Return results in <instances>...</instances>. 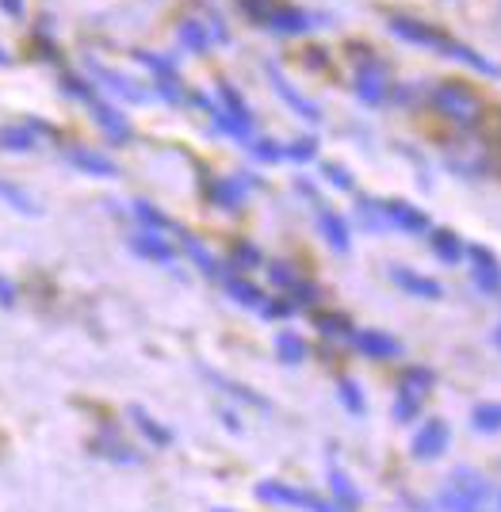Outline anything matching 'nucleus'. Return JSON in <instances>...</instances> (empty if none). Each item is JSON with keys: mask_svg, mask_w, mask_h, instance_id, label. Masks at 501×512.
Returning <instances> with one entry per match:
<instances>
[{"mask_svg": "<svg viewBox=\"0 0 501 512\" xmlns=\"http://www.w3.org/2000/svg\"><path fill=\"white\" fill-rule=\"evenodd\" d=\"M417 512H494V490L479 470L456 467L440 486L436 501L421 505Z\"/></svg>", "mask_w": 501, "mask_h": 512, "instance_id": "1", "label": "nucleus"}, {"mask_svg": "<svg viewBox=\"0 0 501 512\" xmlns=\"http://www.w3.org/2000/svg\"><path fill=\"white\" fill-rule=\"evenodd\" d=\"M391 31L398 35V39H406V43L429 46V50H440V54H448V58H456V62L475 65L479 73L501 77L498 65L486 62L479 50H471V46H463V43H456V39H448L444 31H436V27H429V23H417V20H402V16H394V20H391Z\"/></svg>", "mask_w": 501, "mask_h": 512, "instance_id": "2", "label": "nucleus"}, {"mask_svg": "<svg viewBox=\"0 0 501 512\" xmlns=\"http://www.w3.org/2000/svg\"><path fill=\"white\" fill-rule=\"evenodd\" d=\"M433 107L448 119L456 123L459 130H475L486 119V104L482 96L471 85H459V81H444V85L433 88Z\"/></svg>", "mask_w": 501, "mask_h": 512, "instance_id": "3", "label": "nucleus"}, {"mask_svg": "<svg viewBox=\"0 0 501 512\" xmlns=\"http://www.w3.org/2000/svg\"><path fill=\"white\" fill-rule=\"evenodd\" d=\"M360 218H368V226H394L402 234H429V214L417 211L414 203L402 199H360Z\"/></svg>", "mask_w": 501, "mask_h": 512, "instance_id": "4", "label": "nucleus"}, {"mask_svg": "<svg viewBox=\"0 0 501 512\" xmlns=\"http://www.w3.org/2000/svg\"><path fill=\"white\" fill-rule=\"evenodd\" d=\"M257 501L264 505H280V509H303V512H352L337 501H326L318 493L303 490V486H291V482H257Z\"/></svg>", "mask_w": 501, "mask_h": 512, "instance_id": "5", "label": "nucleus"}, {"mask_svg": "<svg viewBox=\"0 0 501 512\" xmlns=\"http://www.w3.org/2000/svg\"><path fill=\"white\" fill-rule=\"evenodd\" d=\"M429 386H433V371L429 367H410L402 371V383H398V398H394V421H414L425 398H429Z\"/></svg>", "mask_w": 501, "mask_h": 512, "instance_id": "6", "label": "nucleus"}, {"mask_svg": "<svg viewBox=\"0 0 501 512\" xmlns=\"http://www.w3.org/2000/svg\"><path fill=\"white\" fill-rule=\"evenodd\" d=\"M226 291H230V299H238L241 306L257 310V314H264V318H284V314H291V310H295L291 302L268 299L261 287H253L249 279H241V276H226Z\"/></svg>", "mask_w": 501, "mask_h": 512, "instance_id": "7", "label": "nucleus"}, {"mask_svg": "<svg viewBox=\"0 0 501 512\" xmlns=\"http://www.w3.org/2000/svg\"><path fill=\"white\" fill-rule=\"evenodd\" d=\"M387 88H391L387 69L375 62V58H364L360 69H356V96H360L364 104H383V100H387Z\"/></svg>", "mask_w": 501, "mask_h": 512, "instance_id": "8", "label": "nucleus"}, {"mask_svg": "<svg viewBox=\"0 0 501 512\" xmlns=\"http://www.w3.org/2000/svg\"><path fill=\"white\" fill-rule=\"evenodd\" d=\"M448 440H452L448 425H444L440 417H433V421H425V425L414 432L410 451H414V459H440V455L448 451Z\"/></svg>", "mask_w": 501, "mask_h": 512, "instance_id": "9", "label": "nucleus"}, {"mask_svg": "<svg viewBox=\"0 0 501 512\" xmlns=\"http://www.w3.org/2000/svg\"><path fill=\"white\" fill-rule=\"evenodd\" d=\"M467 260H471V279L479 283L486 295H498V291H501V264H498V256L490 253L486 245H471V249H467Z\"/></svg>", "mask_w": 501, "mask_h": 512, "instance_id": "10", "label": "nucleus"}, {"mask_svg": "<svg viewBox=\"0 0 501 512\" xmlns=\"http://www.w3.org/2000/svg\"><path fill=\"white\" fill-rule=\"evenodd\" d=\"M364 356H371V360H394L398 352H402V344L394 341L391 333H379V329H360V333H352L349 337Z\"/></svg>", "mask_w": 501, "mask_h": 512, "instance_id": "11", "label": "nucleus"}, {"mask_svg": "<svg viewBox=\"0 0 501 512\" xmlns=\"http://www.w3.org/2000/svg\"><path fill=\"white\" fill-rule=\"evenodd\" d=\"M39 138H43V130L35 127V123H8V127H0V150L31 153L39 146Z\"/></svg>", "mask_w": 501, "mask_h": 512, "instance_id": "12", "label": "nucleus"}, {"mask_svg": "<svg viewBox=\"0 0 501 512\" xmlns=\"http://www.w3.org/2000/svg\"><path fill=\"white\" fill-rule=\"evenodd\" d=\"M85 104L96 111V123L104 127V134H108L111 142H127V138H131V123H127V119H123L115 107H108L100 96H92V100H85Z\"/></svg>", "mask_w": 501, "mask_h": 512, "instance_id": "13", "label": "nucleus"}, {"mask_svg": "<svg viewBox=\"0 0 501 512\" xmlns=\"http://www.w3.org/2000/svg\"><path fill=\"white\" fill-rule=\"evenodd\" d=\"M391 279L402 287V291H410V295H417V299H440L444 295V287L436 283V279H425L417 276V272H410V268H402V264H394L391 268Z\"/></svg>", "mask_w": 501, "mask_h": 512, "instance_id": "14", "label": "nucleus"}, {"mask_svg": "<svg viewBox=\"0 0 501 512\" xmlns=\"http://www.w3.org/2000/svg\"><path fill=\"white\" fill-rule=\"evenodd\" d=\"M253 188V180L249 176H234V180H215L211 184V199H215L218 207H226V211H234L245 203V195Z\"/></svg>", "mask_w": 501, "mask_h": 512, "instance_id": "15", "label": "nucleus"}, {"mask_svg": "<svg viewBox=\"0 0 501 512\" xmlns=\"http://www.w3.org/2000/svg\"><path fill=\"white\" fill-rule=\"evenodd\" d=\"M318 230H322V237H326L337 253H349V226H345V218L337 211L318 207Z\"/></svg>", "mask_w": 501, "mask_h": 512, "instance_id": "16", "label": "nucleus"}, {"mask_svg": "<svg viewBox=\"0 0 501 512\" xmlns=\"http://www.w3.org/2000/svg\"><path fill=\"white\" fill-rule=\"evenodd\" d=\"M268 77H272V85H276V92H280V96H284L287 104L295 107L299 115H306L310 123H318V119H322V115H318V107L310 104V100H303V96H299V92H295V88H291V85L284 81V77H280V69H272V65H268Z\"/></svg>", "mask_w": 501, "mask_h": 512, "instance_id": "17", "label": "nucleus"}, {"mask_svg": "<svg viewBox=\"0 0 501 512\" xmlns=\"http://www.w3.org/2000/svg\"><path fill=\"white\" fill-rule=\"evenodd\" d=\"M471 428H475L479 436L501 432V402H479V406L471 409Z\"/></svg>", "mask_w": 501, "mask_h": 512, "instance_id": "18", "label": "nucleus"}, {"mask_svg": "<svg viewBox=\"0 0 501 512\" xmlns=\"http://www.w3.org/2000/svg\"><path fill=\"white\" fill-rule=\"evenodd\" d=\"M131 245H134V253L138 256L157 260V264H169V260H173V245H169V241H161L157 234H138Z\"/></svg>", "mask_w": 501, "mask_h": 512, "instance_id": "19", "label": "nucleus"}, {"mask_svg": "<svg viewBox=\"0 0 501 512\" xmlns=\"http://www.w3.org/2000/svg\"><path fill=\"white\" fill-rule=\"evenodd\" d=\"M329 486H333V501L345 505V509H356L360 505V493L352 486V478L341 467H329Z\"/></svg>", "mask_w": 501, "mask_h": 512, "instance_id": "20", "label": "nucleus"}, {"mask_svg": "<svg viewBox=\"0 0 501 512\" xmlns=\"http://www.w3.org/2000/svg\"><path fill=\"white\" fill-rule=\"evenodd\" d=\"M433 253L444 264H459L463 260V237L452 234V230H433Z\"/></svg>", "mask_w": 501, "mask_h": 512, "instance_id": "21", "label": "nucleus"}, {"mask_svg": "<svg viewBox=\"0 0 501 512\" xmlns=\"http://www.w3.org/2000/svg\"><path fill=\"white\" fill-rule=\"evenodd\" d=\"M131 417H134V425H138V432H142V436H150V440L157 444V448L173 444V432H169V428H161V421H153V417L146 413V409L134 406V409H131Z\"/></svg>", "mask_w": 501, "mask_h": 512, "instance_id": "22", "label": "nucleus"}, {"mask_svg": "<svg viewBox=\"0 0 501 512\" xmlns=\"http://www.w3.org/2000/svg\"><path fill=\"white\" fill-rule=\"evenodd\" d=\"M264 20H268L272 31H284V35H299V31H306V23H310L303 12H291V8H276V12H268Z\"/></svg>", "mask_w": 501, "mask_h": 512, "instance_id": "23", "label": "nucleus"}, {"mask_svg": "<svg viewBox=\"0 0 501 512\" xmlns=\"http://www.w3.org/2000/svg\"><path fill=\"white\" fill-rule=\"evenodd\" d=\"M69 161H73L77 169L92 172V176H115V172H119L108 157H100V153H92V150H73L69 153Z\"/></svg>", "mask_w": 501, "mask_h": 512, "instance_id": "24", "label": "nucleus"}, {"mask_svg": "<svg viewBox=\"0 0 501 512\" xmlns=\"http://www.w3.org/2000/svg\"><path fill=\"white\" fill-rule=\"evenodd\" d=\"M276 356H280L287 367H295V363L306 360V341L299 333H280V337H276Z\"/></svg>", "mask_w": 501, "mask_h": 512, "instance_id": "25", "label": "nucleus"}, {"mask_svg": "<svg viewBox=\"0 0 501 512\" xmlns=\"http://www.w3.org/2000/svg\"><path fill=\"white\" fill-rule=\"evenodd\" d=\"M184 245H188V253H192V260H196V264L203 268V272H207V276H222V272H218V260H215L211 253H207L203 245H196L192 237H184Z\"/></svg>", "mask_w": 501, "mask_h": 512, "instance_id": "26", "label": "nucleus"}, {"mask_svg": "<svg viewBox=\"0 0 501 512\" xmlns=\"http://www.w3.org/2000/svg\"><path fill=\"white\" fill-rule=\"evenodd\" d=\"M134 214H138L146 226H153V230H176L173 222H169L165 214H157V207H150V203H134Z\"/></svg>", "mask_w": 501, "mask_h": 512, "instance_id": "27", "label": "nucleus"}, {"mask_svg": "<svg viewBox=\"0 0 501 512\" xmlns=\"http://www.w3.org/2000/svg\"><path fill=\"white\" fill-rule=\"evenodd\" d=\"M318 329H322L326 337H352V333H356L349 321L337 318V314H322V318H318Z\"/></svg>", "mask_w": 501, "mask_h": 512, "instance_id": "28", "label": "nucleus"}, {"mask_svg": "<svg viewBox=\"0 0 501 512\" xmlns=\"http://www.w3.org/2000/svg\"><path fill=\"white\" fill-rule=\"evenodd\" d=\"M337 390H341V402H345V406H349L356 417L368 409V406H364V398H360V386L352 383V379H341V386H337Z\"/></svg>", "mask_w": 501, "mask_h": 512, "instance_id": "29", "label": "nucleus"}, {"mask_svg": "<svg viewBox=\"0 0 501 512\" xmlns=\"http://www.w3.org/2000/svg\"><path fill=\"white\" fill-rule=\"evenodd\" d=\"M0 195L12 203V207H23V214H39V207H35V199L31 195H23L20 188H8V184H0Z\"/></svg>", "mask_w": 501, "mask_h": 512, "instance_id": "30", "label": "nucleus"}, {"mask_svg": "<svg viewBox=\"0 0 501 512\" xmlns=\"http://www.w3.org/2000/svg\"><path fill=\"white\" fill-rule=\"evenodd\" d=\"M314 150H318V142H314V138H299V142L284 146V157H291V161H310Z\"/></svg>", "mask_w": 501, "mask_h": 512, "instance_id": "31", "label": "nucleus"}, {"mask_svg": "<svg viewBox=\"0 0 501 512\" xmlns=\"http://www.w3.org/2000/svg\"><path fill=\"white\" fill-rule=\"evenodd\" d=\"M253 153H257L261 161H284V146H276V142H268V138H257V142H253Z\"/></svg>", "mask_w": 501, "mask_h": 512, "instance_id": "32", "label": "nucleus"}, {"mask_svg": "<svg viewBox=\"0 0 501 512\" xmlns=\"http://www.w3.org/2000/svg\"><path fill=\"white\" fill-rule=\"evenodd\" d=\"M326 176L337 184V188H352V180H349V172L345 169H337V165H326Z\"/></svg>", "mask_w": 501, "mask_h": 512, "instance_id": "33", "label": "nucleus"}, {"mask_svg": "<svg viewBox=\"0 0 501 512\" xmlns=\"http://www.w3.org/2000/svg\"><path fill=\"white\" fill-rule=\"evenodd\" d=\"M238 260H245V264H257V260H261V253H257L253 245H241V249H238Z\"/></svg>", "mask_w": 501, "mask_h": 512, "instance_id": "34", "label": "nucleus"}, {"mask_svg": "<svg viewBox=\"0 0 501 512\" xmlns=\"http://www.w3.org/2000/svg\"><path fill=\"white\" fill-rule=\"evenodd\" d=\"M12 302H16V295H12V291H8V283L0 279V306H12Z\"/></svg>", "mask_w": 501, "mask_h": 512, "instance_id": "35", "label": "nucleus"}, {"mask_svg": "<svg viewBox=\"0 0 501 512\" xmlns=\"http://www.w3.org/2000/svg\"><path fill=\"white\" fill-rule=\"evenodd\" d=\"M0 4H4L8 12H16V16H20V12H23V4H20V0H0Z\"/></svg>", "mask_w": 501, "mask_h": 512, "instance_id": "36", "label": "nucleus"}, {"mask_svg": "<svg viewBox=\"0 0 501 512\" xmlns=\"http://www.w3.org/2000/svg\"><path fill=\"white\" fill-rule=\"evenodd\" d=\"M494 512H501V493L494 497Z\"/></svg>", "mask_w": 501, "mask_h": 512, "instance_id": "37", "label": "nucleus"}, {"mask_svg": "<svg viewBox=\"0 0 501 512\" xmlns=\"http://www.w3.org/2000/svg\"><path fill=\"white\" fill-rule=\"evenodd\" d=\"M211 512H234V509H211Z\"/></svg>", "mask_w": 501, "mask_h": 512, "instance_id": "38", "label": "nucleus"}, {"mask_svg": "<svg viewBox=\"0 0 501 512\" xmlns=\"http://www.w3.org/2000/svg\"><path fill=\"white\" fill-rule=\"evenodd\" d=\"M498 344H501V329H498Z\"/></svg>", "mask_w": 501, "mask_h": 512, "instance_id": "39", "label": "nucleus"}]
</instances>
